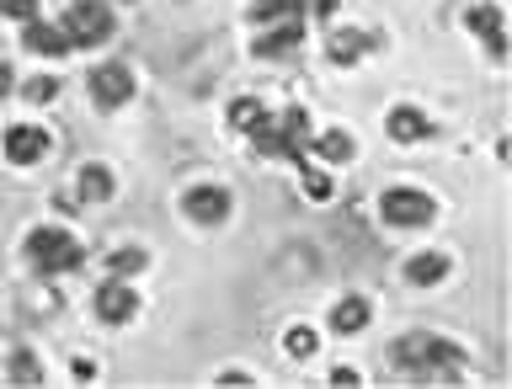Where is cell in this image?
<instances>
[{
  "mask_svg": "<svg viewBox=\"0 0 512 389\" xmlns=\"http://www.w3.org/2000/svg\"><path fill=\"white\" fill-rule=\"evenodd\" d=\"M464 363H470V352L438 331H411L390 347V368L411 384H459Z\"/></svg>",
  "mask_w": 512,
  "mask_h": 389,
  "instance_id": "1",
  "label": "cell"
},
{
  "mask_svg": "<svg viewBox=\"0 0 512 389\" xmlns=\"http://www.w3.org/2000/svg\"><path fill=\"white\" fill-rule=\"evenodd\" d=\"M246 139H251L256 155L304 166V160H310V112H304V107H283V112H272V118L256 128V134H246Z\"/></svg>",
  "mask_w": 512,
  "mask_h": 389,
  "instance_id": "2",
  "label": "cell"
},
{
  "mask_svg": "<svg viewBox=\"0 0 512 389\" xmlns=\"http://www.w3.org/2000/svg\"><path fill=\"white\" fill-rule=\"evenodd\" d=\"M27 262L38 278H64V272L86 267V246H80V235H70L64 224H38V230L27 235Z\"/></svg>",
  "mask_w": 512,
  "mask_h": 389,
  "instance_id": "3",
  "label": "cell"
},
{
  "mask_svg": "<svg viewBox=\"0 0 512 389\" xmlns=\"http://www.w3.org/2000/svg\"><path fill=\"white\" fill-rule=\"evenodd\" d=\"M64 38H70V48H102L118 38V16H112L107 0H70L59 16Z\"/></svg>",
  "mask_w": 512,
  "mask_h": 389,
  "instance_id": "4",
  "label": "cell"
},
{
  "mask_svg": "<svg viewBox=\"0 0 512 389\" xmlns=\"http://www.w3.org/2000/svg\"><path fill=\"white\" fill-rule=\"evenodd\" d=\"M379 214H384V224H395V230H427L432 214H438V203H432L422 187H384Z\"/></svg>",
  "mask_w": 512,
  "mask_h": 389,
  "instance_id": "5",
  "label": "cell"
},
{
  "mask_svg": "<svg viewBox=\"0 0 512 389\" xmlns=\"http://www.w3.org/2000/svg\"><path fill=\"white\" fill-rule=\"evenodd\" d=\"M91 315L102 320V326H128V320L139 315V294L128 288V278H107L96 283V294H91Z\"/></svg>",
  "mask_w": 512,
  "mask_h": 389,
  "instance_id": "6",
  "label": "cell"
},
{
  "mask_svg": "<svg viewBox=\"0 0 512 389\" xmlns=\"http://www.w3.org/2000/svg\"><path fill=\"white\" fill-rule=\"evenodd\" d=\"M230 208H235V198H230V187H219V182H198V187L182 192V214L192 224H203V230H219V224L230 219Z\"/></svg>",
  "mask_w": 512,
  "mask_h": 389,
  "instance_id": "7",
  "label": "cell"
},
{
  "mask_svg": "<svg viewBox=\"0 0 512 389\" xmlns=\"http://www.w3.org/2000/svg\"><path fill=\"white\" fill-rule=\"evenodd\" d=\"M86 86H91V102L102 107V112H118V107L134 102V70H128V64H118V59H112V64H96Z\"/></svg>",
  "mask_w": 512,
  "mask_h": 389,
  "instance_id": "8",
  "label": "cell"
},
{
  "mask_svg": "<svg viewBox=\"0 0 512 389\" xmlns=\"http://www.w3.org/2000/svg\"><path fill=\"white\" fill-rule=\"evenodd\" d=\"M0 150H6L11 166H38V160L54 150V139H48V128L43 123H11L6 134H0Z\"/></svg>",
  "mask_w": 512,
  "mask_h": 389,
  "instance_id": "9",
  "label": "cell"
},
{
  "mask_svg": "<svg viewBox=\"0 0 512 389\" xmlns=\"http://www.w3.org/2000/svg\"><path fill=\"white\" fill-rule=\"evenodd\" d=\"M336 0H251V22H310V16H331Z\"/></svg>",
  "mask_w": 512,
  "mask_h": 389,
  "instance_id": "10",
  "label": "cell"
},
{
  "mask_svg": "<svg viewBox=\"0 0 512 389\" xmlns=\"http://www.w3.org/2000/svg\"><path fill=\"white\" fill-rule=\"evenodd\" d=\"M299 48H304V22H267V27H256L251 54L256 59H288Z\"/></svg>",
  "mask_w": 512,
  "mask_h": 389,
  "instance_id": "11",
  "label": "cell"
},
{
  "mask_svg": "<svg viewBox=\"0 0 512 389\" xmlns=\"http://www.w3.org/2000/svg\"><path fill=\"white\" fill-rule=\"evenodd\" d=\"M464 27H470L475 38L486 43L491 64L507 59V27H502V11H496V6H486V0H480V6H470V11H464Z\"/></svg>",
  "mask_w": 512,
  "mask_h": 389,
  "instance_id": "12",
  "label": "cell"
},
{
  "mask_svg": "<svg viewBox=\"0 0 512 389\" xmlns=\"http://www.w3.org/2000/svg\"><path fill=\"white\" fill-rule=\"evenodd\" d=\"M22 48H27V54H43V59H64V54H70V38H64L59 22L27 16V22H22Z\"/></svg>",
  "mask_w": 512,
  "mask_h": 389,
  "instance_id": "13",
  "label": "cell"
},
{
  "mask_svg": "<svg viewBox=\"0 0 512 389\" xmlns=\"http://www.w3.org/2000/svg\"><path fill=\"white\" fill-rule=\"evenodd\" d=\"M379 43H384L379 32L336 27V32H331V43H326V54H331V64H358V54H368V48H379Z\"/></svg>",
  "mask_w": 512,
  "mask_h": 389,
  "instance_id": "14",
  "label": "cell"
},
{
  "mask_svg": "<svg viewBox=\"0 0 512 389\" xmlns=\"http://www.w3.org/2000/svg\"><path fill=\"white\" fill-rule=\"evenodd\" d=\"M368 320H374V304L363 294H347V299L331 304V331L336 336H358V331H368Z\"/></svg>",
  "mask_w": 512,
  "mask_h": 389,
  "instance_id": "15",
  "label": "cell"
},
{
  "mask_svg": "<svg viewBox=\"0 0 512 389\" xmlns=\"http://www.w3.org/2000/svg\"><path fill=\"white\" fill-rule=\"evenodd\" d=\"M384 128H390L395 144H427V139H432V118H427L422 107H395Z\"/></svg>",
  "mask_w": 512,
  "mask_h": 389,
  "instance_id": "16",
  "label": "cell"
},
{
  "mask_svg": "<svg viewBox=\"0 0 512 389\" xmlns=\"http://www.w3.org/2000/svg\"><path fill=\"white\" fill-rule=\"evenodd\" d=\"M75 187H80V198H91V203H107L112 192H118V176H112L102 160H86V166L75 171Z\"/></svg>",
  "mask_w": 512,
  "mask_h": 389,
  "instance_id": "17",
  "label": "cell"
},
{
  "mask_svg": "<svg viewBox=\"0 0 512 389\" xmlns=\"http://www.w3.org/2000/svg\"><path fill=\"white\" fill-rule=\"evenodd\" d=\"M443 278H448V256L443 251H416L406 262V283H416V288H438Z\"/></svg>",
  "mask_w": 512,
  "mask_h": 389,
  "instance_id": "18",
  "label": "cell"
},
{
  "mask_svg": "<svg viewBox=\"0 0 512 389\" xmlns=\"http://www.w3.org/2000/svg\"><path fill=\"white\" fill-rule=\"evenodd\" d=\"M267 118H272V112H267L262 96H235V102H230V128H240V134H256Z\"/></svg>",
  "mask_w": 512,
  "mask_h": 389,
  "instance_id": "19",
  "label": "cell"
},
{
  "mask_svg": "<svg viewBox=\"0 0 512 389\" xmlns=\"http://www.w3.org/2000/svg\"><path fill=\"white\" fill-rule=\"evenodd\" d=\"M310 150L326 160V166H347V160H352V134H347V128H326L320 139H310Z\"/></svg>",
  "mask_w": 512,
  "mask_h": 389,
  "instance_id": "20",
  "label": "cell"
},
{
  "mask_svg": "<svg viewBox=\"0 0 512 389\" xmlns=\"http://www.w3.org/2000/svg\"><path fill=\"white\" fill-rule=\"evenodd\" d=\"M0 374H6L11 384H43V363H38V352H27V347H16L6 363H0Z\"/></svg>",
  "mask_w": 512,
  "mask_h": 389,
  "instance_id": "21",
  "label": "cell"
},
{
  "mask_svg": "<svg viewBox=\"0 0 512 389\" xmlns=\"http://www.w3.org/2000/svg\"><path fill=\"white\" fill-rule=\"evenodd\" d=\"M150 267V256H144V246H118L107 256V272L112 278H139V272Z\"/></svg>",
  "mask_w": 512,
  "mask_h": 389,
  "instance_id": "22",
  "label": "cell"
},
{
  "mask_svg": "<svg viewBox=\"0 0 512 389\" xmlns=\"http://www.w3.org/2000/svg\"><path fill=\"white\" fill-rule=\"evenodd\" d=\"M315 347H320V336L310 326H288L283 331V352H288V358H315Z\"/></svg>",
  "mask_w": 512,
  "mask_h": 389,
  "instance_id": "23",
  "label": "cell"
},
{
  "mask_svg": "<svg viewBox=\"0 0 512 389\" xmlns=\"http://www.w3.org/2000/svg\"><path fill=\"white\" fill-rule=\"evenodd\" d=\"M16 91H22L32 107H43V102H54V96H59V80H54V75H32V80H22Z\"/></svg>",
  "mask_w": 512,
  "mask_h": 389,
  "instance_id": "24",
  "label": "cell"
},
{
  "mask_svg": "<svg viewBox=\"0 0 512 389\" xmlns=\"http://www.w3.org/2000/svg\"><path fill=\"white\" fill-rule=\"evenodd\" d=\"M299 176H304V192H310V203H331V176H326V171H315L310 160H304Z\"/></svg>",
  "mask_w": 512,
  "mask_h": 389,
  "instance_id": "25",
  "label": "cell"
},
{
  "mask_svg": "<svg viewBox=\"0 0 512 389\" xmlns=\"http://www.w3.org/2000/svg\"><path fill=\"white\" fill-rule=\"evenodd\" d=\"M38 16V0H0V22H27Z\"/></svg>",
  "mask_w": 512,
  "mask_h": 389,
  "instance_id": "26",
  "label": "cell"
},
{
  "mask_svg": "<svg viewBox=\"0 0 512 389\" xmlns=\"http://www.w3.org/2000/svg\"><path fill=\"white\" fill-rule=\"evenodd\" d=\"M16 91V70H11V64L6 59H0V102H6V96Z\"/></svg>",
  "mask_w": 512,
  "mask_h": 389,
  "instance_id": "27",
  "label": "cell"
},
{
  "mask_svg": "<svg viewBox=\"0 0 512 389\" xmlns=\"http://www.w3.org/2000/svg\"><path fill=\"white\" fill-rule=\"evenodd\" d=\"M70 374H75V384H91V379H96V363H91V358H80Z\"/></svg>",
  "mask_w": 512,
  "mask_h": 389,
  "instance_id": "28",
  "label": "cell"
}]
</instances>
